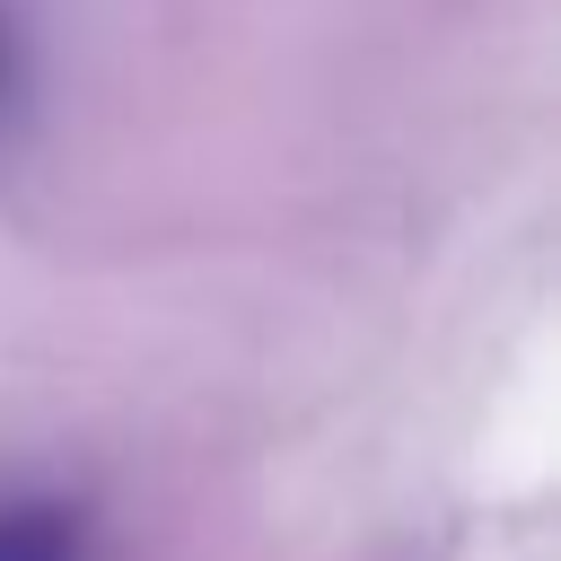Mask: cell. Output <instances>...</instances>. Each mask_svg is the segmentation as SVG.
I'll use <instances>...</instances> for the list:
<instances>
[{
	"label": "cell",
	"mask_w": 561,
	"mask_h": 561,
	"mask_svg": "<svg viewBox=\"0 0 561 561\" xmlns=\"http://www.w3.org/2000/svg\"><path fill=\"white\" fill-rule=\"evenodd\" d=\"M0 561H79V517L53 500H9L0 508Z\"/></svg>",
	"instance_id": "cell-1"
},
{
	"label": "cell",
	"mask_w": 561,
	"mask_h": 561,
	"mask_svg": "<svg viewBox=\"0 0 561 561\" xmlns=\"http://www.w3.org/2000/svg\"><path fill=\"white\" fill-rule=\"evenodd\" d=\"M18 105V35H9V9H0V123Z\"/></svg>",
	"instance_id": "cell-2"
}]
</instances>
